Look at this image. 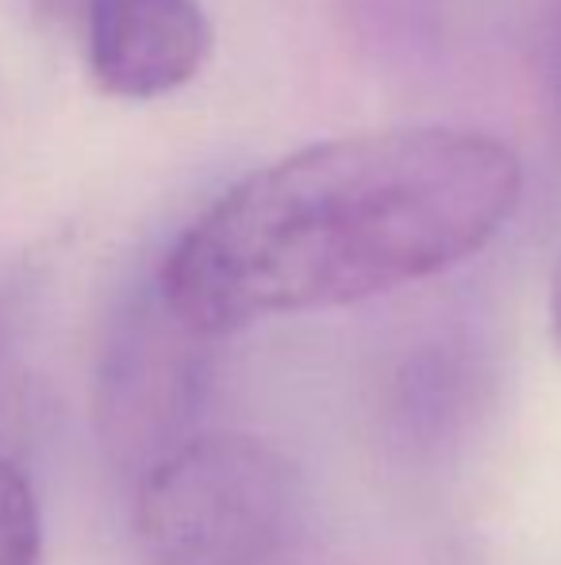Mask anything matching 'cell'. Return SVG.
<instances>
[{
  "label": "cell",
  "instance_id": "7",
  "mask_svg": "<svg viewBox=\"0 0 561 565\" xmlns=\"http://www.w3.org/2000/svg\"><path fill=\"white\" fill-rule=\"evenodd\" d=\"M558 85H561V23H558Z\"/></svg>",
  "mask_w": 561,
  "mask_h": 565
},
{
  "label": "cell",
  "instance_id": "1",
  "mask_svg": "<svg viewBox=\"0 0 561 565\" xmlns=\"http://www.w3.org/2000/svg\"><path fill=\"white\" fill-rule=\"evenodd\" d=\"M519 196L524 162L496 135L446 124L335 135L224 189L173 238L150 292L201 339L346 308L473 258Z\"/></svg>",
  "mask_w": 561,
  "mask_h": 565
},
{
  "label": "cell",
  "instance_id": "2",
  "mask_svg": "<svg viewBox=\"0 0 561 565\" xmlns=\"http://www.w3.org/2000/svg\"><path fill=\"white\" fill-rule=\"evenodd\" d=\"M300 515V477L270 439L204 431L139 477L136 539L150 565H278Z\"/></svg>",
  "mask_w": 561,
  "mask_h": 565
},
{
  "label": "cell",
  "instance_id": "3",
  "mask_svg": "<svg viewBox=\"0 0 561 565\" xmlns=\"http://www.w3.org/2000/svg\"><path fill=\"white\" fill-rule=\"evenodd\" d=\"M35 8L77 31L89 77L120 100L185 89L212 54L201 0H35Z\"/></svg>",
  "mask_w": 561,
  "mask_h": 565
},
{
  "label": "cell",
  "instance_id": "6",
  "mask_svg": "<svg viewBox=\"0 0 561 565\" xmlns=\"http://www.w3.org/2000/svg\"><path fill=\"white\" fill-rule=\"evenodd\" d=\"M550 335H554L558 350H561V262H558L554 285H550Z\"/></svg>",
  "mask_w": 561,
  "mask_h": 565
},
{
  "label": "cell",
  "instance_id": "4",
  "mask_svg": "<svg viewBox=\"0 0 561 565\" xmlns=\"http://www.w3.org/2000/svg\"><path fill=\"white\" fill-rule=\"evenodd\" d=\"M196 342L150 292L131 312L108 354L100 377V416L108 443L136 461H158L177 447L173 431L185 419L188 401L196 393ZM142 466V469H147Z\"/></svg>",
  "mask_w": 561,
  "mask_h": 565
},
{
  "label": "cell",
  "instance_id": "5",
  "mask_svg": "<svg viewBox=\"0 0 561 565\" xmlns=\"http://www.w3.org/2000/svg\"><path fill=\"white\" fill-rule=\"evenodd\" d=\"M43 520L31 481L20 466L0 458V565H39Z\"/></svg>",
  "mask_w": 561,
  "mask_h": 565
}]
</instances>
